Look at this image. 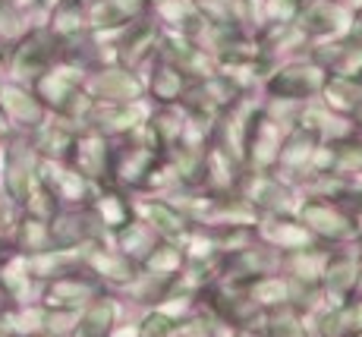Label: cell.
<instances>
[{"label": "cell", "mask_w": 362, "mask_h": 337, "mask_svg": "<svg viewBox=\"0 0 362 337\" xmlns=\"http://www.w3.org/2000/svg\"><path fill=\"white\" fill-rule=\"evenodd\" d=\"M51 57H54V38L45 32H32L23 35L16 41L10 54V73L16 76V82H35L38 76H45L51 69Z\"/></svg>", "instance_id": "cell-1"}, {"label": "cell", "mask_w": 362, "mask_h": 337, "mask_svg": "<svg viewBox=\"0 0 362 337\" xmlns=\"http://www.w3.org/2000/svg\"><path fill=\"white\" fill-rule=\"evenodd\" d=\"M0 114L6 117V123H16L23 130H38L45 123V104L23 82H0Z\"/></svg>", "instance_id": "cell-2"}, {"label": "cell", "mask_w": 362, "mask_h": 337, "mask_svg": "<svg viewBox=\"0 0 362 337\" xmlns=\"http://www.w3.org/2000/svg\"><path fill=\"white\" fill-rule=\"evenodd\" d=\"M6 73H10V57H6V47L0 45V82L6 79Z\"/></svg>", "instance_id": "cell-3"}, {"label": "cell", "mask_w": 362, "mask_h": 337, "mask_svg": "<svg viewBox=\"0 0 362 337\" xmlns=\"http://www.w3.org/2000/svg\"><path fill=\"white\" fill-rule=\"evenodd\" d=\"M6 309H10V293H6V287L0 284V319H4Z\"/></svg>", "instance_id": "cell-4"}]
</instances>
